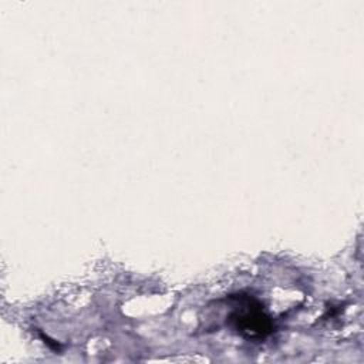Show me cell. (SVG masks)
<instances>
[{
    "mask_svg": "<svg viewBox=\"0 0 364 364\" xmlns=\"http://www.w3.org/2000/svg\"><path fill=\"white\" fill-rule=\"evenodd\" d=\"M239 307L232 311L229 321L246 338L262 340L272 333V321L257 301L250 297H237Z\"/></svg>",
    "mask_w": 364,
    "mask_h": 364,
    "instance_id": "obj_1",
    "label": "cell"
}]
</instances>
